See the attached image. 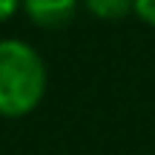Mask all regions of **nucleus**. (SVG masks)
Returning a JSON list of instances; mask_svg holds the SVG:
<instances>
[{"label": "nucleus", "instance_id": "1", "mask_svg": "<svg viewBox=\"0 0 155 155\" xmlns=\"http://www.w3.org/2000/svg\"><path fill=\"white\" fill-rule=\"evenodd\" d=\"M46 89V63L26 40H0V115L35 109Z\"/></svg>", "mask_w": 155, "mask_h": 155}, {"label": "nucleus", "instance_id": "2", "mask_svg": "<svg viewBox=\"0 0 155 155\" xmlns=\"http://www.w3.org/2000/svg\"><path fill=\"white\" fill-rule=\"evenodd\" d=\"M23 9L38 26L55 29V26H63L66 20H72L78 0H23Z\"/></svg>", "mask_w": 155, "mask_h": 155}, {"label": "nucleus", "instance_id": "3", "mask_svg": "<svg viewBox=\"0 0 155 155\" xmlns=\"http://www.w3.org/2000/svg\"><path fill=\"white\" fill-rule=\"evenodd\" d=\"M132 3H135V0H83V6H86L92 15L106 17V20L124 17L127 12H132Z\"/></svg>", "mask_w": 155, "mask_h": 155}, {"label": "nucleus", "instance_id": "4", "mask_svg": "<svg viewBox=\"0 0 155 155\" xmlns=\"http://www.w3.org/2000/svg\"><path fill=\"white\" fill-rule=\"evenodd\" d=\"M132 12L141 17V20H147L150 26H155V0H135Z\"/></svg>", "mask_w": 155, "mask_h": 155}, {"label": "nucleus", "instance_id": "5", "mask_svg": "<svg viewBox=\"0 0 155 155\" xmlns=\"http://www.w3.org/2000/svg\"><path fill=\"white\" fill-rule=\"evenodd\" d=\"M20 3H23V0H0V20H3V17H9Z\"/></svg>", "mask_w": 155, "mask_h": 155}]
</instances>
